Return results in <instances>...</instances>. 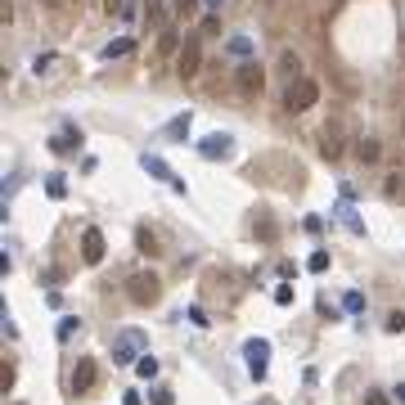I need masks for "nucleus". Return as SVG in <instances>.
<instances>
[{"label": "nucleus", "mask_w": 405, "mask_h": 405, "mask_svg": "<svg viewBox=\"0 0 405 405\" xmlns=\"http://www.w3.org/2000/svg\"><path fill=\"white\" fill-rule=\"evenodd\" d=\"M338 216H342V225H347V230H356V235L365 230V221H361V216L352 212V202H342V207H338Z\"/></svg>", "instance_id": "f3484780"}, {"label": "nucleus", "mask_w": 405, "mask_h": 405, "mask_svg": "<svg viewBox=\"0 0 405 405\" xmlns=\"http://www.w3.org/2000/svg\"><path fill=\"white\" fill-rule=\"evenodd\" d=\"M405 190V181H401V171H387V181H383V194L387 198H396V194Z\"/></svg>", "instance_id": "aec40b11"}, {"label": "nucleus", "mask_w": 405, "mask_h": 405, "mask_svg": "<svg viewBox=\"0 0 405 405\" xmlns=\"http://www.w3.org/2000/svg\"><path fill=\"white\" fill-rule=\"evenodd\" d=\"M244 361L252 378H266V365H270V342L266 338H248L244 342Z\"/></svg>", "instance_id": "20e7f679"}, {"label": "nucleus", "mask_w": 405, "mask_h": 405, "mask_svg": "<svg viewBox=\"0 0 405 405\" xmlns=\"http://www.w3.org/2000/svg\"><path fill=\"white\" fill-rule=\"evenodd\" d=\"M275 302H279V306H288V302H293V288L279 284V288H275Z\"/></svg>", "instance_id": "c85d7f7f"}, {"label": "nucleus", "mask_w": 405, "mask_h": 405, "mask_svg": "<svg viewBox=\"0 0 405 405\" xmlns=\"http://www.w3.org/2000/svg\"><path fill=\"white\" fill-rule=\"evenodd\" d=\"M365 405H387V392H378V387H369V392H365Z\"/></svg>", "instance_id": "bb28decb"}, {"label": "nucleus", "mask_w": 405, "mask_h": 405, "mask_svg": "<svg viewBox=\"0 0 405 405\" xmlns=\"http://www.w3.org/2000/svg\"><path fill=\"white\" fill-rule=\"evenodd\" d=\"M235 81H239V90H244V95H261V86H266V73H261L257 64H244Z\"/></svg>", "instance_id": "1a4fd4ad"}, {"label": "nucleus", "mask_w": 405, "mask_h": 405, "mask_svg": "<svg viewBox=\"0 0 405 405\" xmlns=\"http://www.w3.org/2000/svg\"><path fill=\"white\" fill-rule=\"evenodd\" d=\"M320 149H324V158H329V162H338V158H342V140H338V131H324Z\"/></svg>", "instance_id": "4468645a"}, {"label": "nucleus", "mask_w": 405, "mask_h": 405, "mask_svg": "<svg viewBox=\"0 0 405 405\" xmlns=\"http://www.w3.org/2000/svg\"><path fill=\"white\" fill-rule=\"evenodd\" d=\"M10 387H14V369L5 365V369H0V392H10Z\"/></svg>", "instance_id": "c756f323"}, {"label": "nucleus", "mask_w": 405, "mask_h": 405, "mask_svg": "<svg viewBox=\"0 0 405 405\" xmlns=\"http://www.w3.org/2000/svg\"><path fill=\"white\" fill-rule=\"evenodd\" d=\"M306 266H311V270H315V275H320V270H329V252H324V248H320V252H315V257H311V261H306Z\"/></svg>", "instance_id": "393cba45"}, {"label": "nucleus", "mask_w": 405, "mask_h": 405, "mask_svg": "<svg viewBox=\"0 0 405 405\" xmlns=\"http://www.w3.org/2000/svg\"><path fill=\"white\" fill-rule=\"evenodd\" d=\"M261 405H275V401H261Z\"/></svg>", "instance_id": "72a5a7b5"}, {"label": "nucleus", "mask_w": 405, "mask_h": 405, "mask_svg": "<svg viewBox=\"0 0 405 405\" xmlns=\"http://www.w3.org/2000/svg\"><path fill=\"white\" fill-rule=\"evenodd\" d=\"M198 68H202V45H198V36H190L185 50H181V59H176V73H181V81H194Z\"/></svg>", "instance_id": "39448f33"}, {"label": "nucleus", "mask_w": 405, "mask_h": 405, "mask_svg": "<svg viewBox=\"0 0 405 405\" xmlns=\"http://www.w3.org/2000/svg\"><path fill=\"white\" fill-rule=\"evenodd\" d=\"M342 311L361 315V311H365V293H342Z\"/></svg>", "instance_id": "6ab92c4d"}, {"label": "nucleus", "mask_w": 405, "mask_h": 405, "mask_svg": "<svg viewBox=\"0 0 405 405\" xmlns=\"http://www.w3.org/2000/svg\"><path fill=\"white\" fill-rule=\"evenodd\" d=\"M149 401H153V405H176V396H171V387H153Z\"/></svg>", "instance_id": "b1692460"}, {"label": "nucleus", "mask_w": 405, "mask_h": 405, "mask_svg": "<svg viewBox=\"0 0 405 405\" xmlns=\"http://www.w3.org/2000/svg\"><path fill=\"white\" fill-rule=\"evenodd\" d=\"M190 118H194V113H181L176 122H167V127H162V135H167V140H185V135H190Z\"/></svg>", "instance_id": "f8f14e48"}, {"label": "nucleus", "mask_w": 405, "mask_h": 405, "mask_svg": "<svg viewBox=\"0 0 405 405\" xmlns=\"http://www.w3.org/2000/svg\"><path fill=\"white\" fill-rule=\"evenodd\" d=\"M207 10H221V0H207Z\"/></svg>", "instance_id": "473e14b6"}, {"label": "nucleus", "mask_w": 405, "mask_h": 405, "mask_svg": "<svg viewBox=\"0 0 405 405\" xmlns=\"http://www.w3.org/2000/svg\"><path fill=\"white\" fill-rule=\"evenodd\" d=\"M131 50H135V41H131V36H118V41L104 45V59H122V54H131Z\"/></svg>", "instance_id": "2eb2a0df"}, {"label": "nucleus", "mask_w": 405, "mask_h": 405, "mask_svg": "<svg viewBox=\"0 0 405 405\" xmlns=\"http://www.w3.org/2000/svg\"><path fill=\"white\" fill-rule=\"evenodd\" d=\"M140 356H149L144 352V333L140 329H122V338L113 342V361L127 365V361H140Z\"/></svg>", "instance_id": "7ed1b4c3"}, {"label": "nucleus", "mask_w": 405, "mask_h": 405, "mask_svg": "<svg viewBox=\"0 0 405 405\" xmlns=\"http://www.w3.org/2000/svg\"><path fill=\"white\" fill-rule=\"evenodd\" d=\"M298 54H293V50H284V54H279V73H288V77H293V73H298Z\"/></svg>", "instance_id": "4be33fe9"}, {"label": "nucleus", "mask_w": 405, "mask_h": 405, "mask_svg": "<svg viewBox=\"0 0 405 405\" xmlns=\"http://www.w3.org/2000/svg\"><path fill=\"white\" fill-rule=\"evenodd\" d=\"M95 361H77L73 365V374H68V392L73 396H81V392H90V387H95Z\"/></svg>", "instance_id": "6e6552de"}, {"label": "nucleus", "mask_w": 405, "mask_h": 405, "mask_svg": "<svg viewBox=\"0 0 405 405\" xmlns=\"http://www.w3.org/2000/svg\"><path fill=\"white\" fill-rule=\"evenodd\" d=\"M405 329V311H392V315H387V333H401Z\"/></svg>", "instance_id": "a878e982"}, {"label": "nucleus", "mask_w": 405, "mask_h": 405, "mask_svg": "<svg viewBox=\"0 0 405 405\" xmlns=\"http://www.w3.org/2000/svg\"><path fill=\"white\" fill-rule=\"evenodd\" d=\"M81 261L86 266H99V261H104V230H99V225H86L81 230Z\"/></svg>", "instance_id": "423d86ee"}, {"label": "nucleus", "mask_w": 405, "mask_h": 405, "mask_svg": "<svg viewBox=\"0 0 405 405\" xmlns=\"http://www.w3.org/2000/svg\"><path fill=\"white\" fill-rule=\"evenodd\" d=\"M104 10L108 14H127V10H122V0H104Z\"/></svg>", "instance_id": "7c9ffc66"}, {"label": "nucleus", "mask_w": 405, "mask_h": 405, "mask_svg": "<svg viewBox=\"0 0 405 405\" xmlns=\"http://www.w3.org/2000/svg\"><path fill=\"white\" fill-rule=\"evenodd\" d=\"M356 158H361V162H378V158H383L378 140H374V135H361V140H356Z\"/></svg>", "instance_id": "9d476101"}, {"label": "nucleus", "mask_w": 405, "mask_h": 405, "mask_svg": "<svg viewBox=\"0 0 405 405\" xmlns=\"http://www.w3.org/2000/svg\"><path fill=\"white\" fill-rule=\"evenodd\" d=\"M315 99H320V81H315V77H298V81L284 90V108L288 113H306Z\"/></svg>", "instance_id": "f257e3e1"}, {"label": "nucleus", "mask_w": 405, "mask_h": 405, "mask_svg": "<svg viewBox=\"0 0 405 405\" xmlns=\"http://www.w3.org/2000/svg\"><path fill=\"white\" fill-rule=\"evenodd\" d=\"M122 405H140V392H127V396H122Z\"/></svg>", "instance_id": "2f4dec72"}, {"label": "nucleus", "mask_w": 405, "mask_h": 405, "mask_svg": "<svg viewBox=\"0 0 405 405\" xmlns=\"http://www.w3.org/2000/svg\"><path fill=\"white\" fill-rule=\"evenodd\" d=\"M230 149H235V135H225V131H212V135H202L198 140V153L202 158H230Z\"/></svg>", "instance_id": "0eeeda50"}, {"label": "nucleus", "mask_w": 405, "mask_h": 405, "mask_svg": "<svg viewBox=\"0 0 405 405\" xmlns=\"http://www.w3.org/2000/svg\"><path fill=\"white\" fill-rule=\"evenodd\" d=\"M77 333H81V320H73V315H64V320H59V342H73Z\"/></svg>", "instance_id": "dca6fc26"}, {"label": "nucleus", "mask_w": 405, "mask_h": 405, "mask_svg": "<svg viewBox=\"0 0 405 405\" xmlns=\"http://www.w3.org/2000/svg\"><path fill=\"white\" fill-rule=\"evenodd\" d=\"M127 293H131V302H140V306H153V302L162 298V279L153 275V270H135V275L127 279Z\"/></svg>", "instance_id": "f03ea898"}, {"label": "nucleus", "mask_w": 405, "mask_h": 405, "mask_svg": "<svg viewBox=\"0 0 405 405\" xmlns=\"http://www.w3.org/2000/svg\"><path fill=\"white\" fill-rule=\"evenodd\" d=\"M225 50L235 54V59H248V54H252L257 45H252V36H244V32H239V36H230V45H225Z\"/></svg>", "instance_id": "ddd939ff"}, {"label": "nucleus", "mask_w": 405, "mask_h": 405, "mask_svg": "<svg viewBox=\"0 0 405 405\" xmlns=\"http://www.w3.org/2000/svg\"><path fill=\"white\" fill-rule=\"evenodd\" d=\"M135 374H140V378H158V361H153V356H140Z\"/></svg>", "instance_id": "a211bd4d"}, {"label": "nucleus", "mask_w": 405, "mask_h": 405, "mask_svg": "<svg viewBox=\"0 0 405 405\" xmlns=\"http://www.w3.org/2000/svg\"><path fill=\"white\" fill-rule=\"evenodd\" d=\"M140 167L149 171V176H158V181H176V176H171V167L162 158H153V153H144V158H140Z\"/></svg>", "instance_id": "9b49d317"}, {"label": "nucleus", "mask_w": 405, "mask_h": 405, "mask_svg": "<svg viewBox=\"0 0 405 405\" xmlns=\"http://www.w3.org/2000/svg\"><path fill=\"white\" fill-rule=\"evenodd\" d=\"M45 194H50V198H64V176H59V171H54V176H45Z\"/></svg>", "instance_id": "412c9836"}, {"label": "nucleus", "mask_w": 405, "mask_h": 405, "mask_svg": "<svg viewBox=\"0 0 405 405\" xmlns=\"http://www.w3.org/2000/svg\"><path fill=\"white\" fill-rule=\"evenodd\" d=\"M135 239H140V248H149V252H153V248H158V239H153V230H140Z\"/></svg>", "instance_id": "cd10ccee"}, {"label": "nucleus", "mask_w": 405, "mask_h": 405, "mask_svg": "<svg viewBox=\"0 0 405 405\" xmlns=\"http://www.w3.org/2000/svg\"><path fill=\"white\" fill-rule=\"evenodd\" d=\"M171 5H176L181 18H194V14H198V0H171Z\"/></svg>", "instance_id": "5701e85b"}]
</instances>
